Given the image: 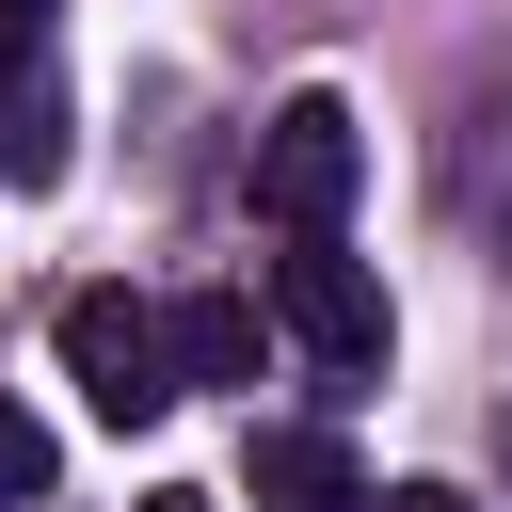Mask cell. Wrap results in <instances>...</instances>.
I'll return each instance as SVG.
<instances>
[{"label":"cell","mask_w":512,"mask_h":512,"mask_svg":"<svg viewBox=\"0 0 512 512\" xmlns=\"http://www.w3.org/2000/svg\"><path fill=\"white\" fill-rule=\"evenodd\" d=\"M32 48H48V0H0V80H16Z\"/></svg>","instance_id":"obj_8"},{"label":"cell","mask_w":512,"mask_h":512,"mask_svg":"<svg viewBox=\"0 0 512 512\" xmlns=\"http://www.w3.org/2000/svg\"><path fill=\"white\" fill-rule=\"evenodd\" d=\"M64 384H80L112 432L176 416V352H160V304H128V288H64Z\"/></svg>","instance_id":"obj_2"},{"label":"cell","mask_w":512,"mask_h":512,"mask_svg":"<svg viewBox=\"0 0 512 512\" xmlns=\"http://www.w3.org/2000/svg\"><path fill=\"white\" fill-rule=\"evenodd\" d=\"M256 304H272V336H304V368H336V384H368L384 336H400V320H384V272H368L336 224H288V256H272Z\"/></svg>","instance_id":"obj_1"},{"label":"cell","mask_w":512,"mask_h":512,"mask_svg":"<svg viewBox=\"0 0 512 512\" xmlns=\"http://www.w3.org/2000/svg\"><path fill=\"white\" fill-rule=\"evenodd\" d=\"M352 176H368L352 96H288V112L256 128V208H272V240H288V224H336V208H352Z\"/></svg>","instance_id":"obj_3"},{"label":"cell","mask_w":512,"mask_h":512,"mask_svg":"<svg viewBox=\"0 0 512 512\" xmlns=\"http://www.w3.org/2000/svg\"><path fill=\"white\" fill-rule=\"evenodd\" d=\"M240 496H256V512H368V480H352V448H336L320 416H272V432L240 448Z\"/></svg>","instance_id":"obj_4"},{"label":"cell","mask_w":512,"mask_h":512,"mask_svg":"<svg viewBox=\"0 0 512 512\" xmlns=\"http://www.w3.org/2000/svg\"><path fill=\"white\" fill-rule=\"evenodd\" d=\"M256 336H272V304H240V288H192V304H160L176 400H192V384H256Z\"/></svg>","instance_id":"obj_5"},{"label":"cell","mask_w":512,"mask_h":512,"mask_svg":"<svg viewBox=\"0 0 512 512\" xmlns=\"http://www.w3.org/2000/svg\"><path fill=\"white\" fill-rule=\"evenodd\" d=\"M368 512H464V496H448V480H400V496H368Z\"/></svg>","instance_id":"obj_9"},{"label":"cell","mask_w":512,"mask_h":512,"mask_svg":"<svg viewBox=\"0 0 512 512\" xmlns=\"http://www.w3.org/2000/svg\"><path fill=\"white\" fill-rule=\"evenodd\" d=\"M0 176H16V192H48V176H64V96H48L32 64H16V112H0Z\"/></svg>","instance_id":"obj_6"},{"label":"cell","mask_w":512,"mask_h":512,"mask_svg":"<svg viewBox=\"0 0 512 512\" xmlns=\"http://www.w3.org/2000/svg\"><path fill=\"white\" fill-rule=\"evenodd\" d=\"M48 464H64V448H48V416L0 384V512H32V496H48Z\"/></svg>","instance_id":"obj_7"},{"label":"cell","mask_w":512,"mask_h":512,"mask_svg":"<svg viewBox=\"0 0 512 512\" xmlns=\"http://www.w3.org/2000/svg\"><path fill=\"white\" fill-rule=\"evenodd\" d=\"M144 512H208V496H144Z\"/></svg>","instance_id":"obj_10"}]
</instances>
